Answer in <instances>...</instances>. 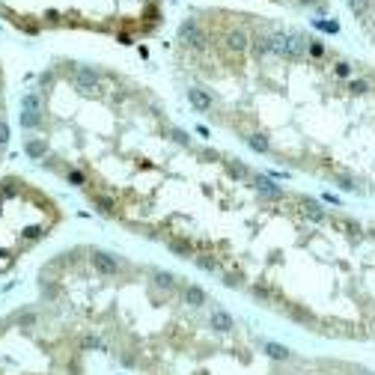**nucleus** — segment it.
<instances>
[{
  "mask_svg": "<svg viewBox=\"0 0 375 375\" xmlns=\"http://www.w3.org/2000/svg\"><path fill=\"white\" fill-rule=\"evenodd\" d=\"M250 48H253V57H265V54H271V36L256 33V36L250 39Z\"/></svg>",
  "mask_w": 375,
  "mask_h": 375,
  "instance_id": "6e6552de",
  "label": "nucleus"
},
{
  "mask_svg": "<svg viewBox=\"0 0 375 375\" xmlns=\"http://www.w3.org/2000/svg\"><path fill=\"white\" fill-rule=\"evenodd\" d=\"M98 72L90 69V66H81V69H75V87L81 90V93H95L98 90Z\"/></svg>",
  "mask_w": 375,
  "mask_h": 375,
  "instance_id": "7ed1b4c3",
  "label": "nucleus"
},
{
  "mask_svg": "<svg viewBox=\"0 0 375 375\" xmlns=\"http://www.w3.org/2000/svg\"><path fill=\"white\" fill-rule=\"evenodd\" d=\"M226 173H229L232 179H247V167H244L241 161H229V164H226Z\"/></svg>",
  "mask_w": 375,
  "mask_h": 375,
  "instance_id": "9d476101",
  "label": "nucleus"
},
{
  "mask_svg": "<svg viewBox=\"0 0 375 375\" xmlns=\"http://www.w3.org/2000/svg\"><path fill=\"white\" fill-rule=\"evenodd\" d=\"M179 39L185 42V45H191L194 51H203L206 45H209V39H206V33L197 27V21H185L182 27H179Z\"/></svg>",
  "mask_w": 375,
  "mask_h": 375,
  "instance_id": "f257e3e1",
  "label": "nucleus"
},
{
  "mask_svg": "<svg viewBox=\"0 0 375 375\" xmlns=\"http://www.w3.org/2000/svg\"><path fill=\"white\" fill-rule=\"evenodd\" d=\"M253 188H256V194L265 197V200H283V188H277L271 179H265V176H253Z\"/></svg>",
  "mask_w": 375,
  "mask_h": 375,
  "instance_id": "20e7f679",
  "label": "nucleus"
},
{
  "mask_svg": "<svg viewBox=\"0 0 375 375\" xmlns=\"http://www.w3.org/2000/svg\"><path fill=\"white\" fill-rule=\"evenodd\" d=\"M310 54H312V57H322V54H325V48H322L319 42H310Z\"/></svg>",
  "mask_w": 375,
  "mask_h": 375,
  "instance_id": "2eb2a0df",
  "label": "nucleus"
},
{
  "mask_svg": "<svg viewBox=\"0 0 375 375\" xmlns=\"http://www.w3.org/2000/svg\"><path fill=\"white\" fill-rule=\"evenodd\" d=\"M298 3H304V6H316L319 0H298Z\"/></svg>",
  "mask_w": 375,
  "mask_h": 375,
  "instance_id": "dca6fc26",
  "label": "nucleus"
},
{
  "mask_svg": "<svg viewBox=\"0 0 375 375\" xmlns=\"http://www.w3.org/2000/svg\"><path fill=\"white\" fill-rule=\"evenodd\" d=\"M223 42H226V48H229V51H235V54H238V51H244V48L250 45V39H247V33H244V30H229Z\"/></svg>",
  "mask_w": 375,
  "mask_h": 375,
  "instance_id": "0eeeda50",
  "label": "nucleus"
},
{
  "mask_svg": "<svg viewBox=\"0 0 375 375\" xmlns=\"http://www.w3.org/2000/svg\"><path fill=\"white\" fill-rule=\"evenodd\" d=\"M188 98H191V104L197 107V110H212V104H215V98L206 93V90H200V87H194V90H188Z\"/></svg>",
  "mask_w": 375,
  "mask_h": 375,
  "instance_id": "423d86ee",
  "label": "nucleus"
},
{
  "mask_svg": "<svg viewBox=\"0 0 375 375\" xmlns=\"http://www.w3.org/2000/svg\"><path fill=\"white\" fill-rule=\"evenodd\" d=\"M51 84H54V75H51V72H45V75L39 78V87H42V90H51Z\"/></svg>",
  "mask_w": 375,
  "mask_h": 375,
  "instance_id": "9b49d317",
  "label": "nucleus"
},
{
  "mask_svg": "<svg viewBox=\"0 0 375 375\" xmlns=\"http://www.w3.org/2000/svg\"><path fill=\"white\" fill-rule=\"evenodd\" d=\"M93 268L101 274V277H116V274H119V262H116V256L101 253V250H93Z\"/></svg>",
  "mask_w": 375,
  "mask_h": 375,
  "instance_id": "f03ea898",
  "label": "nucleus"
},
{
  "mask_svg": "<svg viewBox=\"0 0 375 375\" xmlns=\"http://www.w3.org/2000/svg\"><path fill=\"white\" fill-rule=\"evenodd\" d=\"M319 30H328V33H337V21H316Z\"/></svg>",
  "mask_w": 375,
  "mask_h": 375,
  "instance_id": "ddd939ff",
  "label": "nucleus"
},
{
  "mask_svg": "<svg viewBox=\"0 0 375 375\" xmlns=\"http://www.w3.org/2000/svg\"><path fill=\"white\" fill-rule=\"evenodd\" d=\"M24 149H27V155H30V158L48 155V143H45V140H39V137H30V140L24 143Z\"/></svg>",
  "mask_w": 375,
  "mask_h": 375,
  "instance_id": "1a4fd4ad",
  "label": "nucleus"
},
{
  "mask_svg": "<svg viewBox=\"0 0 375 375\" xmlns=\"http://www.w3.org/2000/svg\"><path fill=\"white\" fill-rule=\"evenodd\" d=\"M6 140H9V125H6L3 119H0V146H3Z\"/></svg>",
  "mask_w": 375,
  "mask_h": 375,
  "instance_id": "4468645a",
  "label": "nucleus"
},
{
  "mask_svg": "<svg viewBox=\"0 0 375 375\" xmlns=\"http://www.w3.org/2000/svg\"><path fill=\"white\" fill-rule=\"evenodd\" d=\"M307 51H310V39H304V36H295V33H289L286 57H289V60H301V57H304Z\"/></svg>",
  "mask_w": 375,
  "mask_h": 375,
  "instance_id": "39448f33",
  "label": "nucleus"
},
{
  "mask_svg": "<svg viewBox=\"0 0 375 375\" xmlns=\"http://www.w3.org/2000/svg\"><path fill=\"white\" fill-rule=\"evenodd\" d=\"M348 6H351L357 15H363V12H366V0H348Z\"/></svg>",
  "mask_w": 375,
  "mask_h": 375,
  "instance_id": "f8f14e48",
  "label": "nucleus"
}]
</instances>
